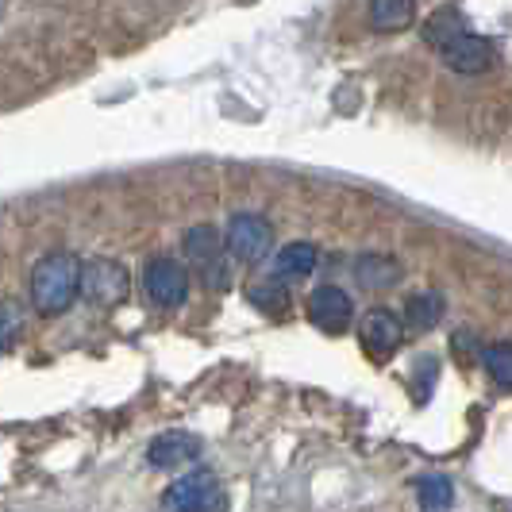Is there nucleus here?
I'll return each instance as SVG.
<instances>
[{
  "label": "nucleus",
  "mask_w": 512,
  "mask_h": 512,
  "mask_svg": "<svg viewBox=\"0 0 512 512\" xmlns=\"http://www.w3.org/2000/svg\"><path fill=\"white\" fill-rule=\"evenodd\" d=\"M81 285V258L70 251H54L39 258V266L31 270V301L39 308V316H62L70 312Z\"/></svg>",
  "instance_id": "obj_1"
},
{
  "label": "nucleus",
  "mask_w": 512,
  "mask_h": 512,
  "mask_svg": "<svg viewBox=\"0 0 512 512\" xmlns=\"http://www.w3.org/2000/svg\"><path fill=\"white\" fill-rule=\"evenodd\" d=\"M128 270L120 266V262H112V258H93V262H85L81 266V285H77V293H85V301L97 308H116L128 301Z\"/></svg>",
  "instance_id": "obj_2"
},
{
  "label": "nucleus",
  "mask_w": 512,
  "mask_h": 512,
  "mask_svg": "<svg viewBox=\"0 0 512 512\" xmlns=\"http://www.w3.org/2000/svg\"><path fill=\"white\" fill-rule=\"evenodd\" d=\"M224 489L216 482L212 470H193L178 478L174 486L162 493V509H178V512H208V509H224Z\"/></svg>",
  "instance_id": "obj_3"
},
{
  "label": "nucleus",
  "mask_w": 512,
  "mask_h": 512,
  "mask_svg": "<svg viewBox=\"0 0 512 512\" xmlns=\"http://www.w3.org/2000/svg\"><path fill=\"white\" fill-rule=\"evenodd\" d=\"M224 247H228L239 262H262V258L270 255V247H274V228H270L262 216H251V212L231 216Z\"/></svg>",
  "instance_id": "obj_4"
},
{
  "label": "nucleus",
  "mask_w": 512,
  "mask_h": 512,
  "mask_svg": "<svg viewBox=\"0 0 512 512\" xmlns=\"http://www.w3.org/2000/svg\"><path fill=\"white\" fill-rule=\"evenodd\" d=\"M143 289H147V297L154 305L178 308L189 297V274H185V266L178 258H154L143 270Z\"/></svg>",
  "instance_id": "obj_5"
},
{
  "label": "nucleus",
  "mask_w": 512,
  "mask_h": 512,
  "mask_svg": "<svg viewBox=\"0 0 512 512\" xmlns=\"http://www.w3.org/2000/svg\"><path fill=\"white\" fill-rule=\"evenodd\" d=\"M308 320H312L320 332L339 335L351 328L355 305H351V297H347L339 285H320V289L308 297Z\"/></svg>",
  "instance_id": "obj_6"
},
{
  "label": "nucleus",
  "mask_w": 512,
  "mask_h": 512,
  "mask_svg": "<svg viewBox=\"0 0 512 512\" xmlns=\"http://www.w3.org/2000/svg\"><path fill=\"white\" fill-rule=\"evenodd\" d=\"M443 62L455 70V74H486L489 66H493V43L482 39V35H474V31H459V35H451L443 47Z\"/></svg>",
  "instance_id": "obj_7"
},
{
  "label": "nucleus",
  "mask_w": 512,
  "mask_h": 512,
  "mask_svg": "<svg viewBox=\"0 0 512 512\" xmlns=\"http://www.w3.org/2000/svg\"><path fill=\"white\" fill-rule=\"evenodd\" d=\"M359 339L374 359H389L401 347V339H405V320L397 312H389V308H370L362 316Z\"/></svg>",
  "instance_id": "obj_8"
},
{
  "label": "nucleus",
  "mask_w": 512,
  "mask_h": 512,
  "mask_svg": "<svg viewBox=\"0 0 512 512\" xmlns=\"http://www.w3.org/2000/svg\"><path fill=\"white\" fill-rule=\"evenodd\" d=\"M197 455H201V439L193 432H162L147 447V462L154 470H178V466L193 462Z\"/></svg>",
  "instance_id": "obj_9"
},
{
  "label": "nucleus",
  "mask_w": 512,
  "mask_h": 512,
  "mask_svg": "<svg viewBox=\"0 0 512 512\" xmlns=\"http://www.w3.org/2000/svg\"><path fill=\"white\" fill-rule=\"evenodd\" d=\"M355 278H359L362 289H393L401 282V266L385 255H362L359 266H355Z\"/></svg>",
  "instance_id": "obj_10"
},
{
  "label": "nucleus",
  "mask_w": 512,
  "mask_h": 512,
  "mask_svg": "<svg viewBox=\"0 0 512 512\" xmlns=\"http://www.w3.org/2000/svg\"><path fill=\"white\" fill-rule=\"evenodd\" d=\"M316 270V247L312 243H289L274 258V278L293 282V278H308Z\"/></svg>",
  "instance_id": "obj_11"
},
{
  "label": "nucleus",
  "mask_w": 512,
  "mask_h": 512,
  "mask_svg": "<svg viewBox=\"0 0 512 512\" xmlns=\"http://www.w3.org/2000/svg\"><path fill=\"white\" fill-rule=\"evenodd\" d=\"M370 24L378 31H405L416 24V0H370Z\"/></svg>",
  "instance_id": "obj_12"
},
{
  "label": "nucleus",
  "mask_w": 512,
  "mask_h": 512,
  "mask_svg": "<svg viewBox=\"0 0 512 512\" xmlns=\"http://www.w3.org/2000/svg\"><path fill=\"white\" fill-rule=\"evenodd\" d=\"M459 31H466V16H462L459 8H436L428 20H424V43L428 47H443L451 35H459Z\"/></svg>",
  "instance_id": "obj_13"
},
{
  "label": "nucleus",
  "mask_w": 512,
  "mask_h": 512,
  "mask_svg": "<svg viewBox=\"0 0 512 512\" xmlns=\"http://www.w3.org/2000/svg\"><path fill=\"white\" fill-rule=\"evenodd\" d=\"M405 320H409L412 332H432L439 320H443V297L439 293H420L412 297L405 308Z\"/></svg>",
  "instance_id": "obj_14"
},
{
  "label": "nucleus",
  "mask_w": 512,
  "mask_h": 512,
  "mask_svg": "<svg viewBox=\"0 0 512 512\" xmlns=\"http://www.w3.org/2000/svg\"><path fill=\"white\" fill-rule=\"evenodd\" d=\"M416 497H420L424 509H447L455 501V486H451L447 474H428V478L416 482Z\"/></svg>",
  "instance_id": "obj_15"
},
{
  "label": "nucleus",
  "mask_w": 512,
  "mask_h": 512,
  "mask_svg": "<svg viewBox=\"0 0 512 512\" xmlns=\"http://www.w3.org/2000/svg\"><path fill=\"white\" fill-rule=\"evenodd\" d=\"M220 247H224V239H220V231L201 224V228H189L185 235V255L193 258V262H212V258L220 255Z\"/></svg>",
  "instance_id": "obj_16"
},
{
  "label": "nucleus",
  "mask_w": 512,
  "mask_h": 512,
  "mask_svg": "<svg viewBox=\"0 0 512 512\" xmlns=\"http://www.w3.org/2000/svg\"><path fill=\"white\" fill-rule=\"evenodd\" d=\"M482 366L489 370V378L509 393L512 389V347L509 343H489L486 351H482Z\"/></svg>",
  "instance_id": "obj_17"
},
{
  "label": "nucleus",
  "mask_w": 512,
  "mask_h": 512,
  "mask_svg": "<svg viewBox=\"0 0 512 512\" xmlns=\"http://www.w3.org/2000/svg\"><path fill=\"white\" fill-rule=\"evenodd\" d=\"M247 297L255 301V308H262V312H274V316H282L285 308H289V289L282 285V278H270V282H255Z\"/></svg>",
  "instance_id": "obj_18"
}]
</instances>
